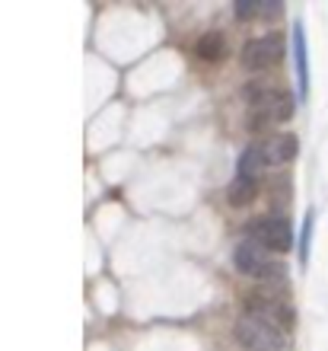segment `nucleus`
Here are the masks:
<instances>
[{"label":"nucleus","mask_w":328,"mask_h":351,"mask_svg":"<svg viewBox=\"0 0 328 351\" xmlns=\"http://www.w3.org/2000/svg\"><path fill=\"white\" fill-rule=\"evenodd\" d=\"M194 51H198V58L201 61H223L227 58V38L220 36V32H204V36L198 38V45H194Z\"/></svg>","instance_id":"obj_9"},{"label":"nucleus","mask_w":328,"mask_h":351,"mask_svg":"<svg viewBox=\"0 0 328 351\" xmlns=\"http://www.w3.org/2000/svg\"><path fill=\"white\" fill-rule=\"evenodd\" d=\"M239 58H242V64L249 71H268L283 58V38L277 32H264L258 38H249Z\"/></svg>","instance_id":"obj_6"},{"label":"nucleus","mask_w":328,"mask_h":351,"mask_svg":"<svg viewBox=\"0 0 328 351\" xmlns=\"http://www.w3.org/2000/svg\"><path fill=\"white\" fill-rule=\"evenodd\" d=\"M262 167H268V163H264V154H262V144H252V147L242 150V157H239V173L236 176L258 179V176H262Z\"/></svg>","instance_id":"obj_11"},{"label":"nucleus","mask_w":328,"mask_h":351,"mask_svg":"<svg viewBox=\"0 0 328 351\" xmlns=\"http://www.w3.org/2000/svg\"><path fill=\"white\" fill-rule=\"evenodd\" d=\"M258 195V179H249V176H236L233 185L227 189V198L233 208H246V204L255 202Z\"/></svg>","instance_id":"obj_10"},{"label":"nucleus","mask_w":328,"mask_h":351,"mask_svg":"<svg viewBox=\"0 0 328 351\" xmlns=\"http://www.w3.org/2000/svg\"><path fill=\"white\" fill-rule=\"evenodd\" d=\"M233 265L242 275L262 281V285H281L283 281V265L274 256H268V250H262L255 240L239 243L236 250H233Z\"/></svg>","instance_id":"obj_2"},{"label":"nucleus","mask_w":328,"mask_h":351,"mask_svg":"<svg viewBox=\"0 0 328 351\" xmlns=\"http://www.w3.org/2000/svg\"><path fill=\"white\" fill-rule=\"evenodd\" d=\"M246 99H249V128H268V125H281L293 115V96L290 93L268 86L262 80L246 86Z\"/></svg>","instance_id":"obj_1"},{"label":"nucleus","mask_w":328,"mask_h":351,"mask_svg":"<svg viewBox=\"0 0 328 351\" xmlns=\"http://www.w3.org/2000/svg\"><path fill=\"white\" fill-rule=\"evenodd\" d=\"M281 3H236V16H274Z\"/></svg>","instance_id":"obj_12"},{"label":"nucleus","mask_w":328,"mask_h":351,"mask_svg":"<svg viewBox=\"0 0 328 351\" xmlns=\"http://www.w3.org/2000/svg\"><path fill=\"white\" fill-rule=\"evenodd\" d=\"M249 240H255L268 252H290V246H293L290 221L281 217V214H268L262 221L249 223Z\"/></svg>","instance_id":"obj_5"},{"label":"nucleus","mask_w":328,"mask_h":351,"mask_svg":"<svg viewBox=\"0 0 328 351\" xmlns=\"http://www.w3.org/2000/svg\"><path fill=\"white\" fill-rule=\"evenodd\" d=\"M246 316H255V319H264V323L283 329L293 319V310H290V300L281 291H271L268 285H262L255 294L246 297Z\"/></svg>","instance_id":"obj_4"},{"label":"nucleus","mask_w":328,"mask_h":351,"mask_svg":"<svg viewBox=\"0 0 328 351\" xmlns=\"http://www.w3.org/2000/svg\"><path fill=\"white\" fill-rule=\"evenodd\" d=\"M297 138L293 134H271V138L262 144V154H264V163L268 167H283L297 157Z\"/></svg>","instance_id":"obj_7"},{"label":"nucleus","mask_w":328,"mask_h":351,"mask_svg":"<svg viewBox=\"0 0 328 351\" xmlns=\"http://www.w3.org/2000/svg\"><path fill=\"white\" fill-rule=\"evenodd\" d=\"M233 339L246 351H287V332L281 326H271L255 316H242L233 326Z\"/></svg>","instance_id":"obj_3"},{"label":"nucleus","mask_w":328,"mask_h":351,"mask_svg":"<svg viewBox=\"0 0 328 351\" xmlns=\"http://www.w3.org/2000/svg\"><path fill=\"white\" fill-rule=\"evenodd\" d=\"M293 61H297V84H300V99H306V90H310V67H306V36H303V26H300V23L293 26Z\"/></svg>","instance_id":"obj_8"}]
</instances>
